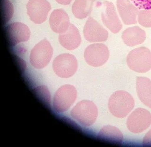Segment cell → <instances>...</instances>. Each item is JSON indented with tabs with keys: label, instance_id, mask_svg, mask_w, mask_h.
Instances as JSON below:
<instances>
[{
	"label": "cell",
	"instance_id": "23",
	"mask_svg": "<svg viewBox=\"0 0 151 147\" xmlns=\"http://www.w3.org/2000/svg\"><path fill=\"white\" fill-rule=\"evenodd\" d=\"M143 145L145 147H151V129L144 137Z\"/></svg>",
	"mask_w": 151,
	"mask_h": 147
},
{
	"label": "cell",
	"instance_id": "12",
	"mask_svg": "<svg viewBox=\"0 0 151 147\" xmlns=\"http://www.w3.org/2000/svg\"><path fill=\"white\" fill-rule=\"evenodd\" d=\"M103 4L105 6V11L101 14L102 23L111 32L114 34L118 33L122 28V24L115 7L110 1H106Z\"/></svg>",
	"mask_w": 151,
	"mask_h": 147
},
{
	"label": "cell",
	"instance_id": "10",
	"mask_svg": "<svg viewBox=\"0 0 151 147\" xmlns=\"http://www.w3.org/2000/svg\"><path fill=\"white\" fill-rule=\"evenodd\" d=\"M4 31L11 46L28 41L30 38V30L28 26L22 23L14 22L9 24L4 27Z\"/></svg>",
	"mask_w": 151,
	"mask_h": 147
},
{
	"label": "cell",
	"instance_id": "14",
	"mask_svg": "<svg viewBox=\"0 0 151 147\" xmlns=\"http://www.w3.org/2000/svg\"><path fill=\"white\" fill-rule=\"evenodd\" d=\"M70 24L68 15L64 9H55L51 13L49 24L52 30L55 33L59 34L65 33Z\"/></svg>",
	"mask_w": 151,
	"mask_h": 147
},
{
	"label": "cell",
	"instance_id": "22",
	"mask_svg": "<svg viewBox=\"0 0 151 147\" xmlns=\"http://www.w3.org/2000/svg\"><path fill=\"white\" fill-rule=\"evenodd\" d=\"M139 10H151V0H130Z\"/></svg>",
	"mask_w": 151,
	"mask_h": 147
},
{
	"label": "cell",
	"instance_id": "7",
	"mask_svg": "<svg viewBox=\"0 0 151 147\" xmlns=\"http://www.w3.org/2000/svg\"><path fill=\"white\" fill-rule=\"evenodd\" d=\"M151 124V114L145 108H136L130 115L127 126L130 132L138 134L144 132Z\"/></svg>",
	"mask_w": 151,
	"mask_h": 147
},
{
	"label": "cell",
	"instance_id": "20",
	"mask_svg": "<svg viewBox=\"0 0 151 147\" xmlns=\"http://www.w3.org/2000/svg\"><path fill=\"white\" fill-rule=\"evenodd\" d=\"M14 9L12 4L8 0H1V15L2 24H6L12 18Z\"/></svg>",
	"mask_w": 151,
	"mask_h": 147
},
{
	"label": "cell",
	"instance_id": "3",
	"mask_svg": "<svg viewBox=\"0 0 151 147\" xmlns=\"http://www.w3.org/2000/svg\"><path fill=\"white\" fill-rule=\"evenodd\" d=\"M127 62L131 70L139 73H145L151 69V52L145 47L134 49L128 53Z\"/></svg>",
	"mask_w": 151,
	"mask_h": 147
},
{
	"label": "cell",
	"instance_id": "15",
	"mask_svg": "<svg viewBox=\"0 0 151 147\" xmlns=\"http://www.w3.org/2000/svg\"><path fill=\"white\" fill-rule=\"evenodd\" d=\"M58 40L60 44L69 51L77 48L82 41L79 31L72 23L65 33L59 34Z\"/></svg>",
	"mask_w": 151,
	"mask_h": 147
},
{
	"label": "cell",
	"instance_id": "19",
	"mask_svg": "<svg viewBox=\"0 0 151 147\" xmlns=\"http://www.w3.org/2000/svg\"><path fill=\"white\" fill-rule=\"evenodd\" d=\"M95 0H75L72 5V12L78 19H84L89 16Z\"/></svg>",
	"mask_w": 151,
	"mask_h": 147
},
{
	"label": "cell",
	"instance_id": "4",
	"mask_svg": "<svg viewBox=\"0 0 151 147\" xmlns=\"http://www.w3.org/2000/svg\"><path fill=\"white\" fill-rule=\"evenodd\" d=\"M50 42L44 39L33 47L29 56L30 63L36 69H42L48 65L53 55Z\"/></svg>",
	"mask_w": 151,
	"mask_h": 147
},
{
	"label": "cell",
	"instance_id": "5",
	"mask_svg": "<svg viewBox=\"0 0 151 147\" xmlns=\"http://www.w3.org/2000/svg\"><path fill=\"white\" fill-rule=\"evenodd\" d=\"M77 92L71 85H65L55 92L53 100V108L56 112H65L76 101Z\"/></svg>",
	"mask_w": 151,
	"mask_h": 147
},
{
	"label": "cell",
	"instance_id": "13",
	"mask_svg": "<svg viewBox=\"0 0 151 147\" xmlns=\"http://www.w3.org/2000/svg\"><path fill=\"white\" fill-rule=\"evenodd\" d=\"M116 8L124 24L132 25L137 23L139 9L130 0H116Z\"/></svg>",
	"mask_w": 151,
	"mask_h": 147
},
{
	"label": "cell",
	"instance_id": "6",
	"mask_svg": "<svg viewBox=\"0 0 151 147\" xmlns=\"http://www.w3.org/2000/svg\"><path fill=\"white\" fill-rule=\"evenodd\" d=\"M54 72L62 78H68L73 76L78 69V62L73 54L63 53L58 56L53 63Z\"/></svg>",
	"mask_w": 151,
	"mask_h": 147
},
{
	"label": "cell",
	"instance_id": "11",
	"mask_svg": "<svg viewBox=\"0 0 151 147\" xmlns=\"http://www.w3.org/2000/svg\"><path fill=\"white\" fill-rule=\"evenodd\" d=\"M83 33L85 39L90 42H104L109 37L108 31L91 17L88 19Z\"/></svg>",
	"mask_w": 151,
	"mask_h": 147
},
{
	"label": "cell",
	"instance_id": "1",
	"mask_svg": "<svg viewBox=\"0 0 151 147\" xmlns=\"http://www.w3.org/2000/svg\"><path fill=\"white\" fill-rule=\"evenodd\" d=\"M134 106V100L128 92L119 90L110 96L108 107L111 114L118 118H123L127 116Z\"/></svg>",
	"mask_w": 151,
	"mask_h": 147
},
{
	"label": "cell",
	"instance_id": "24",
	"mask_svg": "<svg viewBox=\"0 0 151 147\" xmlns=\"http://www.w3.org/2000/svg\"><path fill=\"white\" fill-rule=\"evenodd\" d=\"M73 0H55L58 4L61 5H67L71 4Z\"/></svg>",
	"mask_w": 151,
	"mask_h": 147
},
{
	"label": "cell",
	"instance_id": "16",
	"mask_svg": "<svg viewBox=\"0 0 151 147\" xmlns=\"http://www.w3.org/2000/svg\"><path fill=\"white\" fill-rule=\"evenodd\" d=\"M122 39L123 42L130 47L143 44L146 39V33L139 26L131 27L123 32Z\"/></svg>",
	"mask_w": 151,
	"mask_h": 147
},
{
	"label": "cell",
	"instance_id": "17",
	"mask_svg": "<svg viewBox=\"0 0 151 147\" xmlns=\"http://www.w3.org/2000/svg\"><path fill=\"white\" fill-rule=\"evenodd\" d=\"M136 88L140 100L151 108V80L148 78L138 77L136 81Z\"/></svg>",
	"mask_w": 151,
	"mask_h": 147
},
{
	"label": "cell",
	"instance_id": "2",
	"mask_svg": "<svg viewBox=\"0 0 151 147\" xmlns=\"http://www.w3.org/2000/svg\"><path fill=\"white\" fill-rule=\"evenodd\" d=\"M98 111L94 103L89 100H83L74 106L71 111L72 118L82 125L90 127L95 123Z\"/></svg>",
	"mask_w": 151,
	"mask_h": 147
},
{
	"label": "cell",
	"instance_id": "9",
	"mask_svg": "<svg viewBox=\"0 0 151 147\" xmlns=\"http://www.w3.org/2000/svg\"><path fill=\"white\" fill-rule=\"evenodd\" d=\"M51 9L50 4L47 0H29L27 4L28 15L35 24L43 23Z\"/></svg>",
	"mask_w": 151,
	"mask_h": 147
},
{
	"label": "cell",
	"instance_id": "21",
	"mask_svg": "<svg viewBox=\"0 0 151 147\" xmlns=\"http://www.w3.org/2000/svg\"><path fill=\"white\" fill-rule=\"evenodd\" d=\"M138 23L145 28L151 27V10H140L137 16Z\"/></svg>",
	"mask_w": 151,
	"mask_h": 147
},
{
	"label": "cell",
	"instance_id": "18",
	"mask_svg": "<svg viewBox=\"0 0 151 147\" xmlns=\"http://www.w3.org/2000/svg\"><path fill=\"white\" fill-rule=\"evenodd\" d=\"M99 140L115 145H121L123 141L122 133L115 127L108 125L104 127L99 133Z\"/></svg>",
	"mask_w": 151,
	"mask_h": 147
},
{
	"label": "cell",
	"instance_id": "8",
	"mask_svg": "<svg viewBox=\"0 0 151 147\" xmlns=\"http://www.w3.org/2000/svg\"><path fill=\"white\" fill-rule=\"evenodd\" d=\"M84 57L86 62L91 66H101L109 58V49L104 44H92L85 49Z\"/></svg>",
	"mask_w": 151,
	"mask_h": 147
}]
</instances>
